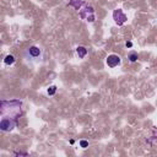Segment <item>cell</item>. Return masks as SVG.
<instances>
[{"label": "cell", "instance_id": "obj_9", "mask_svg": "<svg viewBox=\"0 0 157 157\" xmlns=\"http://www.w3.org/2000/svg\"><path fill=\"white\" fill-rule=\"evenodd\" d=\"M15 56L13 55H11V54H9V55H6L5 56V59H4V63L6 64V65H12L13 63H15Z\"/></svg>", "mask_w": 157, "mask_h": 157}, {"label": "cell", "instance_id": "obj_11", "mask_svg": "<svg viewBox=\"0 0 157 157\" xmlns=\"http://www.w3.org/2000/svg\"><path fill=\"white\" fill-rule=\"evenodd\" d=\"M55 92H56V87H55V86H50V87L48 88V94H49V96H53Z\"/></svg>", "mask_w": 157, "mask_h": 157}, {"label": "cell", "instance_id": "obj_8", "mask_svg": "<svg viewBox=\"0 0 157 157\" xmlns=\"http://www.w3.org/2000/svg\"><path fill=\"white\" fill-rule=\"evenodd\" d=\"M69 5L74 6L76 10H80L81 6L83 5V1H81V0H69Z\"/></svg>", "mask_w": 157, "mask_h": 157}, {"label": "cell", "instance_id": "obj_13", "mask_svg": "<svg viewBox=\"0 0 157 157\" xmlns=\"http://www.w3.org/2000/svg\"><path fill=\"white\" fill-rule=\"evenodd\" d=\"M125 45H126V48H131V47H132V43H131V42H126Z\"/></svg>", "mask_w": 157, "mask_h": 157}, {"label": "cell", "instance_id": "obj_4", "mask_svg": "<svg viewBox=\"0 0 157 157\" xmlns=\"http://www.w3.org/2000/svg\"><path fill=\"white\" fill-rule=\"evenodd\" d=\"M113 20H114V22H115L118 26H123V25L126 22L128 17H126V15L123 12L121 9H117V10L113 11Z\"/></svg>", "mask_w": 157, "mask_h": 157}, {"label": "cell", "instance_id": "obj_7", "mask_svg": "<svg viewBox=\"0 0 157 157\" xmlns=\"http://www.w3.org/2000/svg\"><path fill=\"white\" fill-rule=\"evenodd\" d=\"M76 53H77L78 58L83 59V58H85V56L87 55V49H86L85 47H82V45H78V47L76 48Z\"/></svg>", "mask_w": 157, "mask_h": 157}, {"label": "cell", "instance_id": "obj_1", "mask_svg": "<svg viewBox=\"0 0 157 157\" xmlns=\"http://www.w3.org/2000/svg\"><path fill=\"white\" fill-rule=\"evenodd\" d=\"M21 105L22 102L21 101H2L1 102V117H7L11 119H17L18 115H21Z\"/></svg>", "mask_w": 157, "mask_h": 157}, {"label": "cell", "instance_id": "obj_3", "mask_svg": "<svg viewBox=\"0 0 157 157\" xmlns=\"http://www.w3.org/2000/svg\"><path fill=\"white\" fill-rule=\"evenodd\" d=\"M16 126V120L7 118V117H2L1 121H0V129L2 131H11L13 128Z\"/></svg>", "mask_w": 157, "mask_h": 157}, {"label": "cell", "instance_id": "obj_10", "mask_svg": "<svg viewBox=\"0 0 157 157\" xmlns=\"http://www.w3.org/2000/svg\"><path fill=\"white\" fill-rule=\"evenodd\" d=\"M137 59H139L137 53H130V54H129V60H130L131 63H135Z\"/></svg>", "mask_w": 157, "mask_h": 157}, {"label": "cell", "instance_id": "obj_12", "mask_svg": "<svg viewBox=\"0 0 157 157\" xmlns=\"http://www.w3.org/2000/svg\"><path fill=\"white\" fill-rule=\"evenodd\" d=\"M80 146L83 147V148H86V147L88 146V142H87L86 140H81V141H80Z\"/></svg>", "mask_w": 157, "mask_h": 157}, {"label": "cell", "instance_id": "obj_5", "mask_svg": "<svg viewBox=\"0 0 157 157\" xmlns=\"http://www.w3.org/2000/svg\"><path fill=\"white\" fill-rule=\"evenodd\" d=\"M120 61H121L120 56H118V55H115V54L108 55V56H107V60H105V63H107V65H108L109 67H115V66H118V65L120 64Z\"/></svg>", "mask_w": 157, "mask_h": 157}, {"label": "cell", "instance_id": "obj_2", "mask_svg": "<svg viewBox=\"0 0 157 157\" xmlns=\"http://www.w3.org/2000/svg\"><path fill=\"white\" fill-rule=\"evenodd\" d=\"M78 11H80V16L82 20H86L88 22H94V20H96L94 10L91 5H88L87 2H83V5L81 6V9Z\"/></svg>", "mask_w": 157, "mask_h": 157}, {"label": "cell", "instance_id": "obj_6", "mask_svg": "<svg viewBox=\"0 0 157 157\" xmlns=\"http://www.w3.org/2000/svg\"><path fill=\"white\" fill-rule=\"evenodd\" d=\"M27 53H28V55L31 56V58H38L39 55H40V49L38 48V47H36V45H32V47H29L28 48V50H27Z\"/></svg>", "mask_w": 157, "mask_h": 157}]
</instances>
